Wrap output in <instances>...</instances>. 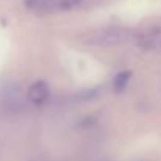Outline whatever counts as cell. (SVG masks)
<instances>
[{"mask_svg":"<svg viewBox=\"0 0 161 161\" xmlns=\"http://www.w3.org/2000/svg\"><path fill=\"white\" fill-rule=\"evenodd\" d=\"M81 0H25V6L35 13H52L74 8Z\"/></svg>","mask_w":161,"mask_h":161,"instance_id":"1","label":"cell"},{"mask_svg":"<svg viewBox=\"0 0 161 161\" xmlns=\"http://www.w3.org/2000/svg\"><path fill=\"white\" fill-rule=\"evenodd\" d=\"M49 86L44 83V81H36L30 86L28 89V100L39 105V103H44L47 99H49Z\"/></svg>","mask_w":161,"mask_h":161,"instance_id":"2","label":"cell"},{"mask_svg":"<svg viewBox=\"0 0 161 161\" xmlns=\"http://www.w3.org/2000/svg\"><path fill=\"white\" fill-rule=\"evenodd\" d=\"M138 42L144 49H160L161 47V30H152V31L146 33Z\"/></svg>","mask_w":161,"mask_h":161,"instance_id":"3","label":"cell"},{"mask_svg":"<svg viewBox=\"0 0 161 161\" xmlns=\"http://www.w3.org/2000/svg\"><path fill=\"white\" fill-rule=\"evenodd\" d=\"M128 78H130V74H127V72H120V74L116 75V78H114V86H116L117 89H122V88L127 85Z\"/></svg>","mask_w":161,"mask_h":161,"instance_id":"4","label":"cell"}]
</instances>
